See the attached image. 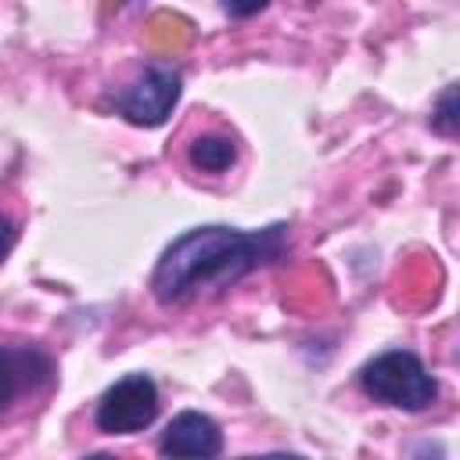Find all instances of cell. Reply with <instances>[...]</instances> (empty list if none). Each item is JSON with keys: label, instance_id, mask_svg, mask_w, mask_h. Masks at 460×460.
Returning a JSON list of instances; mask_svg holds the SVG:
<instances>
[{"label": "cell", "instance_id": "1", "mask_svg": "<svg viewBox=\"0 0 460 460\" xmlns=\"http://www.w3.org/2000/svg\"><path fill=\"white\" fill-rule=\"evenodd\" d=\"M284 248H288L284 223H273L266 230L194 226L162 252L151 273V291L162 305H183L190 298L237 284L259 266L277 262Z\"/></svg>", "mask_w": 460, "mask_h": 460}, {"label": "cell", "instance_id": "2", "mask_svg": "<svg viewBox=\"0 0 460 460\" xmlns=\"http://www.w3.org/2000/svg\"><path fill=\"white\" fill-rule=\"evenodd\" d=\"M359 385L374 402H385L406 413H420L438 399V381L428 374L420 356L406 349H388L374 356L359 370Z\"/></svg>", "mask_w": 460, "mask_h": 460}, {"label": "cell", "instance_id": "3", "mask_svg": "<svg viewBox=\"0 0 460 460\" xmlns=\"http://www.w3.org/2000/svg\"><path fill=\"white\" fill-rule=\"evenodd\" d=\"M158 417V388L147 374H126L119 377L101 399H97V428L104 435H137Z\"/></svg>", "mask_w": 460, "mask_h": 460}, {"label": "cell", "instance_id": "4", "mask_svg": "<svg viewBox=\"0 0 460 460\" xmlns=\"http://www.w3.org/2000/svg\"><path fill=\"white\" fill-rule=\"evenodd\" d=\"M54 381V359L40 345L0 341V420L36 399Z\"/></svg>", "mask_w": 460, "mask_h": 460}, {"label": "cell", "instance_id": "5", "mask_svg": "<svg viewBox=\"0 0 460 460\" xmlns=\"http://www.w3.org/2000/svg\"><path fill=\"white\" fill-rule=\"evenodd\" d=\"M180 101V72L172 65H147L126 90H119L115 108L133 126H162Z\"/></svg>", "mask_w": 460, "mask_h": 460}, {"label": "cell", "instance_id": "6", "mask_svg": "<svg viewBox=\"0 0 460 460\" xmlns=\"http://www.w3.org/2000/svg\"><path fill=\"white\" fill-rule=\"evenodd\" d=\"M158 453L162 456H219L223 453V431L212 417L198 413V410H183L176 413L162 438H158Z\"/></svg>", "mask_w": 460, "mask_h": 460}, {"label": "cell", "instance_id": "7", "mask_svg": "<svg viewBox=\"0 0 460 460\" xmlns=\"http://www.w3.org/2000/svg\"><path fill=\"white\" fill-rule=\"evenodd\" d=\"M187 158L201 172H226L237 162V144L230 137H223V133H205V137H198L190 144Z\"/></svg>", "mask_w": 460, "mask_h": 460}, {"label": "cell", "instance_id": "8", "mask_svg": "<svg viewBox=\"0 0 460 460\" xmlns=\"http://www.w3.org/2000/svg\"><path fill=\"white\" fill-rule=\"evenodd\" d=\"M431 126L442 133V137H456L460 122H456V86H446L435 111H431Z\"/></svg>", "mask_w": 460, "mask_h": 460}, {"label": "cell", "instance_id": "9", "mask_svg": "<svg viewBox=\"0 0 460 460\" xmlns=\"http://www.w3.org/2000/svg\"><path fill=\"white\" fill-rule=\"evenodd\" d=\"M266 4H270V0H223V11H226L230 18H252V14H259Z\"/></svg>", "mask_w": 460, "mask_h": 460}, {"label": "cell", "instance_id": "10", "mask_svg": "<svg viewBox=\"0 0 460 460\" xmlns=\"http://www.w3.org/2000/svg\"><path fill=\"white\" fill-rule=\"evenodd\" d=\"M14 237H18V234H14V223H11V219L0 212V262L11 255V248H14Z\"/></svg>", "mask_w": 460, "mask_h": 460}]
</instances>
